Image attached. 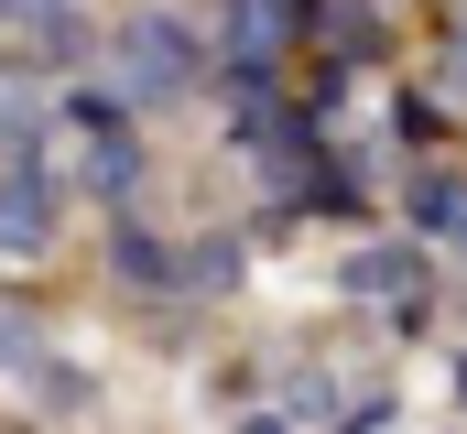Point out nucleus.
I'll return each mask as SVG.
<instances>
[{
    "mask_svg": "<svg viewBox=\"0 0 467 434\" xmlns=\"http://www.w3.org/2000/svg\"><path fill=\"white\" fill-rule=\"evenodd\" d=\"M239 434H283V424H239Z\"/></svg>",
    "mask_w": 467,
    "mask_h": 434,
    "instance_id": "6",
    "label": "nucleus"
},
{
    "mask_svg": "<svg viewBox=\"0 0 467 434\" xmlns=\"http://www.w3.org/2000/svg\"><path fill=\"white\" fill-rule=\"evenodd\" d=\"M109 272L130 283V294H185V250H174V239H152L130 207L109 217Z\"/></svg>",
    "mask_w": 467,
    "mask_h": 434,
    "instance_id": "3",
    "label": "nucleus"
},
{
    "mask_svg": "<svg viewBox=\"0 0 467 434\" xmlns=\"http://www.w3.org/2000/svg\"><path fill=\"white\" fill-rule=\"evenodd\" d=\"M33 369H44V326L22 305H0V380H33Z\"/></svg>",
    "mask_w": 467,
    "mask_h": 434,
    "instance_id": "4",
    "label": "nucleus"
},
{
    "mask_svg": "<svg viewBox=\"0 0 467 434\" xmlns=\"http://www.w3.org/2000/svg\"><path fill=\"white\" fill-rule=\"evenodd\" d=\"M358 294H391V283H413V250H358V272H348Z\"/></svg>",
    "mask_w": 467,
    "mask_h": 434,
    "instance_id": "5",
    "label": "nucleus"
},
{
    "mask_svg": "<svg viewBox=\"0 0 467 434\" xmlns=\"http://www.w3.org/2000/svg\"><path fill=\"white\" fill-rule=\"evenodd\" d=\"M109 88L119 108H174L207 88V44H196V22H174V11H130L109 33Z\"/></svg>",
    "mask_w": 467,
    "mask_h": 434,
    "instance_id": "1",
    "label": "nucleus"
},
{
    "mask_svg": "<svg viewBox=\"0 0 467 434\" xmlns=\"http://www.w3.org/2000/svg\"><path fill=\"white\" fill-rule=\"evenodd\" d=\"M55 207H66V174H44V152L0 163V250H44L55 239Z\"/></svg>",
    "mask_w": 467,
    "mask_h": 434,
    "instance_id": "2",
    "label": "nucleus"
}]
</instances>
